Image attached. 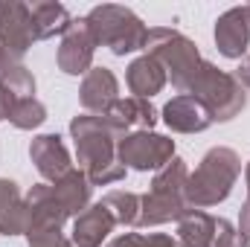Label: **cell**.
I'll return each mask as SVG.
<instances>
[{"label":"cell","instance_id":"6da1fadb","mask_svg":"<svg viewBox=\"0 0 250 247\" xmlns=\"http://www.w3.org/2000/svg\"><path fill=\"white\" fill-rule=\"evenodd\" d=\"M70 134L76 140V157L87 175L90 186H108L125 178V166L117 157L120 134L111 128L105 117L82 114L70 123Z\"/></svg>","mask_w":250,"mask_h":247},{"label":"cell","instance_id":"7a4b0ae2","mask_svg":"<svg viewBox=\"0 0 250 247\" xmlns=\"http://www.w3.org/2000/svg\"><path fill=\"white\" fill-rule=\"evenodd\" d=\"M242 175V160L233 148H209L198 169L187 181V204L189 209H207L221 204L230 192L236 178Z\"/></svg>","mask_w":250,"mask_h":247},{"label":"cell","instance_id":"3957f363","mask_svg":"<svg viewBox=\"0 0 250 247\" xmlns=\"http://www.w3.org/2000/svg\"><path fill=\"white\" fill-rule=\"evenodd\" d=\"M96 47H108L114 56H128L134 50H146V41H148V29L143 26V21L125 9V6H114V3H105V6H96L87 12L84 18Z\"/></svg>","mask_w":250,"mask_h":247},{"label":"cell","instance_id":"277c9868","mask_svg":"<svg viewBox=\"0 0 250 247\" xmlns=\"http://www.w3.org/2000/svg\"><path fill=\"white\" fill-rule=\"evenodd\" d=\"M146 56L160 62V67L172 76V84L178 90H189L195 76L204 67L201 56H198V47L189 41L187 35H181L178 29H169V26L148 29Z\"/></svg>","mask_w":250,"mask_h":247},{"label":"cell","instance_id":"5b68a950","mask_svg":"<svg viewBox=\"0 0 250 247\" xmlns=\"http://www.w3.org/2000/svg\"><path fill=\"white\" fill-rule=\"evenodd\" d=\"M189 93L209 111L212 123H227V120H233V117L245 108V102H248L245 87L236 82V76L218 70L215 64H209V62H204L201 73L195 76V82H192V87H189Z\"/></svg>","mask_w":250,"mask_h":247},{"label":"cell","instance_id":"8992f818","mask_svg":"<svg viewBox=\"0 0 250 247\" xmlns=\"http://www.w3.org/2000/svg\"><path fill=\"white\" fill-rule=\"evenodd\" d=\"M67 221L64 206L56 201L53 186L38 184L26 195V239L29 245H44V242H59L64 239L62 227Z\"/></svg>","mask_w":250,"mask_h":247},{"label":"cell","instance_id":"52a82bcc","mask_svg":"<svg viewBox=\"0 0 250 247\" xmlns=\"http://www.w3.org/2000/svg\"><path fill=\"white\" fill-rule=\"evenodd\" d=\"M117 157L125 169H137V172H148V169H163L172 157H175V140L154 134V131H134L120 140L117 145Z\"/></svg>","mask_w":250,"mask_h":247},{"label":"cell","instance_id":"ba28073f","mask_svg":"<svg viewBox=\"0 0 250 247\" xmlns=\"http://www.w3.org/2000/svg\"><path fill=\"white\" fill-rule=\"evenodd\" d=\"M35 41L32 32V15L26 3L6 0L0 3V47L6 50L9 62H21Z\"/></svg>","mask_w":250,"mask_h":247},{"label":"cell","instance_id":"9c48e42d","mask_svg":"<svg viewBox=\"0 0 250 247\" xmlns=\"http://www.w3.org/2000/svg\"><path fill=\"white\" fill-rule=\"evenodd\" d=\"M93 50H96V41L82 21H73L70 29L64 32L62 47H59V67L67 76H87L90 73V64H93Z\"/></svg>","mask_w":250,"mask_h":247},{"label":"cell","instance_id":"30bf717a","mask_svg":"<svg viewBox=\"0 0 250 247\" xmlns=\"http://www.w3.org/2000/svg\"><path fill=\"white\" fill-rule=\"evenodd\" d=\"M215 47L227 59H242L250 47V12L248 6L227 9L215 23Z\"/></svg>","mask_w":250,"mask_h":247},{"label":"cell","instance_id":"8fae6325","mask_svg":"<svg viewBox=\"0 0 250 247\" xmlns=\"http://www.w3.org/2000/svg\"><path fill=\"white\" fill-rule=\"evenodd\" d=\"M29 157L35 163V169L41 172V178L47 181H62L67 172H73V163H70V154L64 148L62 137L59 134H41L32 140L29 145Z\"/></svg>","mask_w":250,"mask_h":247},{"label":"cell","instance_id":"7c38bea8","mask_svg":"<svg viewBox=\"0 0 250 247\" xmlns=\"http://www.w3.org/2000/svg\"><path fill=\"white\" fill-rule=\"evenodd\" d=\"M120 84H117V76L108 70V67H90V73L84 76L82 82V90H79V99H82V108L87 114H105L120 96Z\"/></svg>","mask_w":250,"mask_h":247},{"label":"cell","instance_id":"4fadbf2b","mask_svg":"<svg viewBox=\"0 0 250 247\" xmlns=\"http://www.w3.org/2000/svg\"><path fill=\"white\" fill-rule=\"evenodd\" d=\"M187 212H189L187 195L148 189L140 198V221H137V227H154V224H166V221H181Z\"/></svg>","mask_w":250,"mask_h":247},{"label":"cell","instance_id":"5bb4252c","mask_svg":"<svg viewBox=\"0 0 250 247\" xmlns=\"http://www.w3.org/2000/svg\"><path fill=\"white\" fill-rule=\"evenodd\" d=\"M111 128L120 134V137H128V128H137V131H151L154 123H157V111L151 108L148 99H117L105 114H102Z\"/></svg>","mask_w":250,"mask_h":247},{"label":"cell","instance_id":"9a60e30c","mask_svg":"<svg viewBox=\"0 0 250 247\" xmlns=\"http://www.w3.org/2000/svg\"><path fill=\"white\" fill-rule=\"evenodd\" d=\"M163 123L178 134H198L212 125V117L192 93H181L163 108Z\"/></svg>","mask_w":250,"mask_h":247},{"label":"cell","instance_id":"2e32d148","mask_svg":"<svg viewBox=\"0 0 250 247\" xmlns=\"http://www.w3.org/2000/svg\"><path fill=\"white\" fill-rule=\"evenodd\" d=\"M114 227H117V221H114V215L102 206V204H93V206H87L79 218H76V224H73V245L76 247H102V242L114 233Z\"/></svg>","mask_w":250,"mask_h":247},{"label":"cell","instance_id":"e0dca14e","mask_svg":"<svg viewBox=\"0 0 250 247\" xmlns=\"http://www.w3.org/2000/svg\"><path fill=\"white\" fill-rule=\"evenodd\" d=\"M125 82H128V90L137 99H151L154 93H160L166 87V70L160 67L157 59L140 56L137 62H131L128 73H125Z\"/></svg>","mask_w":250,"mask_h":247},{"label":"cell","instance_id":"ac0fdd59","mask_svg":"<svg viewBox=\"0 0 250 247\" xmlns=\"http://www.w3.org/2000/svg\"><path fill=\"white\" fill-rule=\"evenodd\" d=\"M0 233L3 236H21L26 233V198L15 181L0 178Z\"/></svg>","mask_w":250,"mask_h":247},{"label":"cell","instance_id":"d6986e66","mask_svg":"<svg viewBox=\"0 0 250 247\" xmlns=\"http://www.w3.org/2000/svg\"><path fill=\"white\" fill-rule=\"evenodd\" d=\"M90 181H87V175L82 172V169H73V172H67L62 181H56L53 184V195H56V201L64 206V212L67 215H82L84 209H87V204H90Z\"/></svg>","mask_w":250,"mask_h":247},{"label":"cell","instance_id":"ffe728a7","mask_svg":"<svg viewBox=\"0 0 250 247\" xmlns=\"http://www.w3.org/2000/svg\"><path fill=\"white\" fill-rule=\"evenodd\" d=\"M35 93V79L26 67L12 64L3 76H0V120H9L12 108L21 99H29Z\"/></svg>","mask_w":250,"mask_h":247},{"label":"cell","instance_id":"44dd1931","mask_svg":"<svg viewBox=\"0 0 250 247\" xmlns=\"http://www.w3.org/2000/svg\"><path fill=\"white\" fill-rule=\"evenodd\" d=\"M29 15H32L35 41H47V38L64 35L70 29V23H73L70 12L64 9L62 3H32L29 6Z\"/></svg>","mask_w":250,"mask_h":247},{"label":"cell","instance_id":"7402d4cb","mask_svg":"<svg viewBox=\"0 0 250 247\" xmlns=\"http://www.w3.org/2000/svg\"><path fill=\"white\" fill-rule=\"evenodd\" d=\"M215 230H218V218H212V215H207L201 209H189L178 221L181 247H212Z\"/></svg>","mask_w":250,"mask_h":247},{"label":"cell","instance_id":"603a6c76","mask_svg":"<svg viewBox=\"0 0 250 247\" xmlns=\"http://www.w3.org/2000/svg\"><path fill=\"white\" fill-rule=\"evenodd\" d=\"M99 204L114 215L117 224H123V227H137V221H140V195L114 189V192H108Z\"/></svg>","mask_w":250,"mask_h":247},{"label":"cell","instance_id":"cb8c5ba5","mask_svg":"<svg viewBox=\"0 0 250 247\" xmlns=\"http://www.w3.org/2000/svg\"><path fill=\"white\" fill-rule=\"evenodd\" d=\"M44 120H47V108H44L35 96L21 99V102L12 108V114H9V123L15 125V128H21V131H32V128H38Z\"/></svg>","mask_w":250,"mask_h":247},{"label":"cell","instance_id":"d4e9b609","mask_svg":"<svg viewBox=\"0 0 250 247\" xmlns=\"http://www.w3.org/2000/svg\"><path fill=\"white\" fill-rule=\"evenodd\" d=\"M108 247H146V236H140V233H125L120 239H114Z\"/></svg>","mask_w":250,"mask_h":247},{"label":"cell","instance_id":"484cf974","mask_svg":"<svg viewBox=\"0 0 250 247\" xmlns=\"http://www.w3.org/2000/svg\"><path fill=\"white\" fill-rule=\"evenodd\" d=\"M146 247H181L172 236H163V233H151L146 236Z\"/></svg>","mask_w":250,"mask_h":247},{"label":"cell","instance_id":"4316f807","mask_svg":"<svg viewBox=\"0 0 250 247\" xmlns=\"http://www.w3.org/2000/svg\"><path fill=\"white\" fill-rule=\"evenodd\" d=\"M233 76H236V82H239L242 87H250V56H248V59H242L239 70H236Z\"/></svg>","mask_w":250,"mask_h":247},{"label":"cell","instance_id":"83f0119b","mask_svg":"<svg viewBox=\"0 0 250 247\" xmlns=\"http://www.w3.org/2000/svg\"><path fill=\"white\" fill-rule=\"evenodd\" d=\"M9 67H12V62H9V56H6V50L0 47V76H3V73H6Z\"/></svg>","mask_w":250,"mask_h":247},{"label":"cell","instance_id":"f1b7e54d","mask_svg":"<svg viewBox=\"0 0 250 247\" xmlns=\"http://www.w3.org/2000/svg\"><path fill=\"white\" fill-rule=\"evenodd\" d=\"M67 242L64 239H59V242H44V245H29V247H64Z\"/></svg>","mask_w":250,"mask_h":247},{"label":"cell","instance_id":"f546056e","mask_svg":"<svg viewBox=\"0 0 250 247\" xmlns=\"http://www.w3.org/2000/svg\"><path fill=\"white\" fill-rule=\"evenodd\" d=\"M245 175H248V201H250V163H248V172Z\"/></svg>","mask_w":250,"mask_h":247},{"label":"cell","instance_id":"4dcf8cb0","mask_svg":"<svg viewBox=\"0 0 250 247\" xmlns=\"http://www.w3.org/2000/svg\"><path fill=\"white\" fill-rule=\"evenodd\" d=\"M64 247H76V245H73V242H67V245H64Z\"/></svg>","mask_w":250,"mask_h":247},{"label":"cell","instance_id":"1f68e13d","mask_svg":"<svg viewBox=\"0 0 250 247\" xmlns=\"http://www.w3.org/2000/svg\"><path fill=\"white\" fill-rule=\"evenodd\" d=\"M248 12H250V6H248Z\"/></svg>","mask_w":250,"mask_h":247}]
</instances>
